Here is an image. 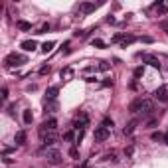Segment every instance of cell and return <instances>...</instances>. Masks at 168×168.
Wrapping results in <instances>:
<instances>
[{"label": "cell", "instance_id": "4fadbf2b", "mask_svg": "<svg viewBox=\"0 0 168 168\" xmlns=\"http://www.w3.org/2000/svg\"><path fill=\"white\" fill-rule=\"evenodd\" d=\"M95 8H97V4H93V2H83V4L79 6V10H81L83 14H89V12H93Z\"/></svg>", "mask_w": 168, "mask_h": 168}, {"label": "cell", "instance_id": "3957f363", "mask_svg": "<svg viewBox=\"0 0 168 168\" xmlns=\"http://www.w3.org/2000/svg\"><path fill=\"white\" fill-rule=\"evenodd\" d=\"M109 134H111V131H109V129H105V127L101 125V127H97V129H95V134H93V137H95L97 143H103V140L109 138Z\"/></svg>", "mask_w": 168, "mask_h": 168}, {"label": "cell", "instance_id": "8fae6325", "mask_svg": "<svg viewBox=\"0 0 168 168\" xmlns=\"http://www.w3.org/2000/svg\"><path fill=\"white\" fill-rule=\"evenodd\" d=\"M143 103H144L143 99H134L131 105H129V111H131L133 115H134V113H140V109H143Z\"/></svg>", "mask_w": 168, "mask_h": 168}, {"label": "cell", "instance_id": "d6a6232c", "mask_svg": "<svg viewBox=\"0 0 168 168\" xmlns=\"http://www.w3.org/2000/svg\"><path fill=\"white\" fill-rule=\"evenodd\" d=\"M99 69H101V71H107V69H109V63L101 61V63H99Z\"/></svg>", "mask_w": 168, "mask_h": 168}, {"label": "cell", "instance_id": "e0dca14e", "mask_svg": "<svg viewBox=\"0 0 168 168\" xmlns=\"http://www.w3.org/2000/svg\"><path fill=\"white\" fill-rule=\"evenodd\" d=\"M22 121H24V125H32V121H34V115H32L30 109H26V111L22 113Z\"/></svg>", "mask_w": 168, "mask_h": 168}, {"label": "cell", "instance_id": "d4e9b609", "mask_svg": "<svg viewBox=\"0 0 168 168\" xmlns=\"http://www.w3.org/2000/svg\"><path fill=\"white\" fill-rule=\"evenodd\" d=\"M156 125H158V117H152L148 123H146V127H148V129H152V127H156Z\"/></svg>", "mask_w": 168, "mask_h": 168}, {"label": "cell", "instance_id": "e575fe53", "mask_svg": "<svg viewBox=\"0 0 168 168\" xmlns=\"http://www.w3.org/2000/svg\"><path fill=\"white\" fill-rule=\"evenodd\" d=\"M48 30H50V24H44V26H42V30L38 32V34H44V32H48Z\"/></svg>", "mask_w": 168, "mask_h": 168}, {"label": "cell", "instance_id": "8992f818", "mask_svg": "<svg viewBox=\"0 0 168 168\" xmlns=\"http://www.w3.org/2000/svg\"><path fill=\"white\" fill-rule=\"evenodd\" d=\"M87 125H89V117L85 115V113H81V115L77 117V121H75V129L81 131V129H87Z\"/></svg>", "mask_w": 168, "mask_h": 168}, {"label": "cell", "instance_id": "ba28073f", "mask_svg": "<svg viewBox=\"0 0 168 168\" xmlns=\"http://www.w3.org/2000/svg\"><path fill=\"white\" fill-rule=\"evenodd\" d=\"M152 111H154V103H152V101H144V103H143V109H140V113H143V117H148V115H152Z\"/></svg>", "mask_w": 168, "mask_h": 168}, {"label": "cell", "instance_id": "4316f807", "mask_svg": "<svg viewBox=\"0 0 168 168\" xmlns=\"http://www.w3.org/2000/svg\"><path fill=\"white\" fill-rule=\"evenodd\" d=\"M103 160H111V162H117V154L115 152H109V154H105V158Z\"/></svg>", "mask_w": 168, "mask_h": 168}, {"label": "cell", "instance_id": "1f68e13d", "mask_svg": "<svg viewBox=\"0 0 168 168\" xmlns=\"http://www.w3.org/2000/svg\"><path fill=\"white\" fill-rule=\"evenodd\" d=\"M143 73H144V67H137V69H134V77H137V79H138Z\"/></svg>", "mask_w": 168, "mask_h": 168}, {"label": "cell", "instance_id": "484cf974", "mask_svg": "<svg viewBox=\"0 0 168 168\" xmlns=\"http://www.w3.org/2000/svg\"><path fill=\"white\" fill-rule=\"evenodd\" d=\"M133 154H134V146L131 144V146H127V148H125V156H129V158H131Z\"/></svg>", "mask_w": 168, "mask_h": 168}, {"label": "cell", "instance_id": "277c9868", "mask_svg": "<svg viewBox=\"0 0 168 168\" xmlns=\"http://www.w3.org/2000/svg\"><path fill=\"white\" fill-rule=\"evenodd\" d=\"M154 99L160 101V103H166L168 101V87H166V85H160V87L154 91Z\"/></svg>", "mask_w": 168, "mask_h": 168}, {"label": "cell", "instance_id": "44dd1931", "mask_svg": "<svg viewBox=\"0 0 168 168\" xmlns=\"http://www.w3.org/2000/svg\"><path fill=\"white\" fill-rule=\"evenodd\" d=\"M53 46H56V42H46V44L42 46V52H44V53H50V52L53 50Z\"/></svg>", "mask_w": 168, "mask_h": 168}, {"label": "cell", "instance_id": "ab89813d", "mask_svg": "<svg viewBox=\"0 0 168 168\" xmlns=\"http://www.w3.org/2000/svg\"><path fill=\"white\" fill-rule=\"evenodd\" d=\"M164 143H166V144H168V133H166V134H164Z\"/></svg>", "mask_w": 168, "mask_h": 168}, {"label": "cell", "instance_id": "5bb4252c", "mask_svg": "<svg viewBox=\"0 0 168 168\" xmlns=\"http://www.w3.org/2000/svg\"><path fill=\"white\" fill-rule=\"evenodd\" d=\"M57 140V134L56 133H48V137L44 138V148H48V146H52L53 143Z\"/></svg>", "mask_w": 168, "mask_h": 168}, {"label": "cell", "instance_id": "7402d4cb", "mask_svg": "<svg viewBox=\"0 0 168 168\" xmlns=\"http://www.w3.org/2000/svg\"><path fill=\"white\" fill-rule=\"evenodd\" d=\"M91 44H93V48H105V42L99 40V38H93V40H91Z\"/></svg>", "mask_w": 168, "mask_h": 168}, {"label": "cell", "instance_id": "52a82bcc", "mask_svg": "<svg viewBox=\"0 0 168 168\" xmlns=\"http://www.w3.org/2000/svg\"><path fill=\"white\" fill-rule=\"evenodd\" d=\"M56 129H57V121H56V119H48V121H46L44 125H42V129H40V131H46V133H53V131H56Z\"/></svg>", "mask_w": 168, "mask_h": 168}, {"label": "cell", "instance_id": "7c38bea8", "mask_svg": "<svg viewBox=\"0 0 168 168\" xmlns=\"http://www.w3.org/2000/svg\"><path fill=\"white\" fill-rule=\"evenodd\" d=\"M14 143H16V146H22L24 143H26V131H18L14 134Z\"/></svg>", "mask_w": 168, "mask_h": 168}, {"label": "cell", "instance_id": "2e32d148", "mask_svg": "<svg viewBox=\"0 0 168 168\" xmlns=\"http://www.w3.org/2000/svg\"><path fill=\"white\" fill-rule=\"evenodd\" d=\"M152 8L158 10V14H166L168 12V2H154Z\"/></svg>", "mask_w": 168, "mask_h": 168}, {"label": "cell", "instance_id": "603a6c76", "mask_svg": "<svg viewBox=\"0 0 168 168\" xmlns=\"http://www.w3.org/2000/svg\"><path fill=\"white\" fill-rule=\"evenodd\" d=\"M59 75H61V79L63 77H71L73 71H71V67H66V69H61V73H59Z\"/></svg>", "mask_w": 168, "mask_h": 168}, {"label": "cell", "instance_id": "30bf717a", "mask_svg": "<svg viewBox=\"0 0 168 168\" xmlns=\"http://www.w3.org/2000/svg\"><path fill=\"white\" fill-rule=\"evenodd\" d=\"M57 93H59V87H57V85H52V87H48V91H46V97H48V101H56Z\"/></svg>", "mask_w": 168, "mask_h": 168}, {"label": "cell", "instance_id": "f35d334b", "mask_svg": "<svg viewBox=\"0 0 168 168\" xmlns=\"http://www.w3.org/2000/svg\"><path fill=\"white\" fill-rule=\"evenodd\" d=\"M162 28H164V30H166V34H168V22H164V24H162Z\"/></svg>", "mask_w": 168, "mask_h": 168}, {"label": "cell", "instance_id": "8d00e7d4", "mask_svg": "<svg viewBox=\"0 0 168 168\" xmlns=\"http://www.w3.org/2000/svg\"><path fill=\"white\" fill-rule=\"evenodd\" d=\"M111 85H113V81H109V79L103 81V87H111Z\"/></svg>", "mask_w": 168, "mask_h": 168}, {"label": "cell", "instance_id": "7a4b0ae2", "mask_svg": "<svg viewBox=\"0 0 168 168\" xmlns=\"http://www.w3.org/2000/svg\"><path fill=\"white\" fill-rule=\"evenodd\" d=\"M140 57H143V61L144 63H148L150 67H154V69H160V61H158V57L152 56V53H138Z\"/></svg>", "mask_w": 168, "mask_h": 168}, {"label": "cell", "instance_id": "9c48e42d", "mask_svg": "<svg viewBox=\"0 0 168 168\" xmlns=\"http://www.w3.org/2000/svg\"><path fill=\"white\" fill-rule=\"evenodd\" d=\"M137 125H138V119H133V121H129V123H127V127L123 129V133L127 134V137H129V134H133V133H134V129H137Z\"/></svg>", "mask_w": 168, "mask_h": 168}, {"label": "cell", "instance_id": "6da1fadb", "mask_svg": "<svg viewBox=\"0 0 168 168\" xmlns=\"http://www.w3.org/2000/svg\"><path fill=\"white\" fill-rule=\"evenodd\" d=\"M24 61H26V57L18 56V53H8V56L4 57V66L6 67H18V66H22Z\"/></svg>", "mask_w": 168, "mask_h": 168}, {"label": "cell", "instance_id": "836d02e7", "mask_svg": "<svg viewBox=\"0 0 168 168\" xmlns=\"http://www.w3.org/2000/svg\"><path fill=\"white\" fill-rule=\"evenodd\" d=\"M2 99H4V101L8 99V87H2Z\"/></svg>", "mask_w": 168, "mask_h": 168}, {"label": "cell", "instance_id": "cb8c5ba5", "mask_svg": "<svg viewBox=\"0 0 168 168\" xmlns=\"http://www.w3.org/2000/svg\"><path fill=\"white\" fill-rule=\"evenodd\" d=\"M103 127H105V129H113V119H109V117H105V119H103Z\"/></svg>", "mask_w": 168, "mask_h": 168}, {"label": "cell", "instance_id": "4dcf8cb0", "mask_svg": "<svg viewBox=\"0 0 168 168\" xmlns=\"http://www.w3.org/2000/svg\"><path fill=\"white\" fill-rule=\"evenodd\" d=\"M69 156H71V158H79V150H77V148H75V146H73V148L69 150Z\"/></svg>", "mask_w": 168, "mask_h": 168}, {"label": "cell", "instance_id": "d590c367", "mask_svg": "<svg viewBox=\"0 0 168 168\" xmlns=\"http://www.w3.org/2000/svg\"><path fill=\"white\" fill-rule=\"evenodd\" d=\"M10 152H14V146H6L4 148V154H10Z\"/></svg>", "mask_w": 168, "mask_h": 168}, {"label": "cell", "instance_id": "ffe728a7", "mask_svg": "<svg viewBox=\"0 0 168 168\" xmlns=\"http://www.w3.org/2000/svg\"><path fill=\"white\" fill-rule=\"evenodd\" d=\"M56 109H57V103L56 101H46V111L48 113H53Z\"/></svg>", "mask_w": 168, "mask_h": 168}, {"label": "cell", "instance_id": "f546056e", "mask_svg": "<svg viewBox=\"0 0 168 168\" xmlns=\"http://www.w3.org/2000/svg\"><path fill=\"white\" fill-rule=\"evenodd\" d=\"M63 138H66V140H77V137H75V134H73V131H69V133H66V134H63Z\"/></svg>", "mask_w": 168, "mask_h": 168}, {"label": "cell", "instance_id": "f1b7e54d", "mask_svg": "<svg viewBox=\"0 0 168 168\" xmlns=\"http://www.w3.org/2000/svg\"><path fill=\"white\" fill-rule=\"evenodd\" d=\"M50 71H52L50 66H42V67H40V75H46V73H50Z\"/></svg>", "mask_w": 168, "mask_h": 168}, {"label": "cell", "instance_id": "83f0119b", "mask_svg": "<svg viewBox=\"0 0 168 168\" xmlns=\"http://www.w3.org/2000/svg\"><path fill=\"white\" fill-rule=\"evenodd\" d=\"M150 138H152V140H164V134H160V133H152V134H150Z\"/></svg>", "mask_w": 168, "mask_h": 168}, {"label": "cell", "instance_id": "5b68a950", "mask_svg": "<svg viewBox=\"0 0 168 168\" xmlns=\"http://www.w3.org/2000/svg\"><path fill=\"white\" fill-rule=\"evenodd\" d=\"M48 162L50 164H59L61 162V152L59 150H48Z\"/></svg>", "mask_w": 168, "mask_h": 168}, {"label": "cell", "instance_id": "9a60e30c", "mask_svg": "<svg viewBox=\"0 0 168 168\" xmlns=\"http://www.w3.org/2000/svg\"><path fill=\"white\" fill-rule=\"evenodd\" d=\"M36 48H38V46H36L34 40H26V42H22V50H24V52H34Z\"/></svg>", "mask_w": 168, "mask_h": 168}, {"label": "cell", "instance_id": "74e56055", "mask_svg": "<svg viewBox=\"0 0 168 168\" xmlns=\"http://www.w3.org/2000/svg\"><path fill=\"white\" fill-rule=\"evenodd\" d=\"M143 42H144V44H150V42H152V38H148V36H144V38H143Z\"/></svg>", "mask_w": 168, "mask_h": 168}, {"label": "cell", "instance_id": "ac0fdd59", "mask_svg": "<svg viewBox=\"0 0 168 168\" xmlns=\"http://www.w3.org/2000/svg\"><path fill=\"white\" fill-rule=\"evenodd\" d=\"M16 26H18V28L22 30V32L32 30V24H30V22H26V20H18V22H16Z\"/></svg>", "mask_w": 168, "mask_h": 168}, {"label": "cell", "instance_id": "d6986e66", "mask_svg": "<svg viewBox=\"0 0 168 168\" xmlns=\"http://www.w3.org/2000/svg\"><path fill=\"white\" fill-rule=\"evenodd\" d=\"M133 42H137V38H134V36H127V34H125L123 42H121V46H123V48H127V46H131Z\"/></svg>", "mask_w": 168, "mask_h": 168}]
</instances>
